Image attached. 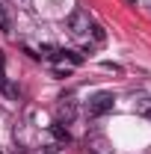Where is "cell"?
Masks as SVG:
<instances>
[{
	"label": "cell",
	"mask_w": 151,
	"mask_h": 154,
	"mask_svg": "<svg viewBox=\"0 0 151 154\" xmlns=\"http://www.w3.org/2000/svg\"><path fill=\"white\" fill-rule=\"evenodd\" d=\"M113 107H116L113 92H98L95 98H89V104H86V116H89V119H101V116L113 113Z\"/></svg>",
	"instance_id": "6da1fadb"
},
{
	"label": "cell",
	"mask_w": 151,
	"mask_h": 154,
	"mask_svg": "<svg viewBox=\"0 0 151 154\" xmlns=\"http://www.w3.org/2000/svg\"><path fill=\"white\" fill-rule=\"evenodd\" d=\"M65 30H68V36H74V38L86 36V33H89V15H86L83 9H74V12L65 18Z\"/></svg>",
	"instance_id": "7a4b0ae2"
},
{
	"label": "cell",
	"mask_w": 151,
	"mask_h": 154,
	"mask_svg": "<svg viewBox=\"0 0 151 154\" xmlns=\"http://www.w3.org/2000/svg\"><path fill=\"white\" fill-rule=\"evenodd\" d=\"M51 59H59V62H65L68 68H77V65H83V54H77V51H68V48L57 51Z\"/></svg>",
	"instance_id": "3957f363"
},
{
	"label": "cell",
	"mask_w": 151,
	"mask_h": 154,
	"mask_svg": "<svg viewBox=\"0 0 151 154\" xmlns=\"http://www.w3.org/2000/svg\"><path fill=\"white\" fill-rule=\"evenodd\" d=\"M74 116H77V104H74V101H71V98L59 104V122H71Z\"/></svg>",
	"instance_id": "277c9868"
},
{
	"label": "cell",
	"mask_w": 151,
	"mask_h": 154,
	"mask_svg": "<svg viewBox=\"0 0 151 154\" xmlns=\"http://www.w3.org/2000/svg\"><path fill=\"white\" fill-rule=\"evenodd\" d=\"M133 113L139 119H151V98H136L133 101Z\"/></svg>",
	"instance_id": "5b68a950"
},
{
	"label": "cell",
	"mask_w": 151,
	"mask_h": 154,
	"mask_svg": "<svg viewBox=\"0 0 151 154\" xmlns=\"http://www.w3.org/2000/svg\"><path fill=\"white\" fill-rule=\"evenodd\" d=\"M51 136H54L57 142H62V145H68V142H71V134L62 128V122H54V125H51Z\"/></svg>",
	"instance_id": "8992f818"
},
{
	"label": "cell",
	"mask_w": 151,
	"mask_h": 154,
	"mask_svg": "<svg viewBox=\"0 0 151 154\" xmlns=\"http://www.w3.org/2000/svg\"><path fill=\"white\" fill-rule=\"evenodd\" d=\"M0 89H3L6 95H15V89H12L9 80H6V57H3V51H0Z\"/></svg>",
	"instance_id": "52a82bcc"
},
{
	"label": "cell",
	"mask_w": 151,
	"mask_h": 154,
	"mask_svg": "<svg viewBox=\"0 0 151 154\" xmlns=\"http://www.w3.org/2000/svg\"><path fill=\"white\" fill-rule=\"evenodd\" d=\"M0 30H3V33H9V30H12V18H9V12H6V6H3V3H0Z\"/></svg>",
	"instance_id": "ba28073f"
},
{
	"label": "cell",
	"mask_w": 151,
	"mask_h": 154,
	"mask_svg": "<svg viewBox=\"0 0 151 154\" xmlns=\"http://www.w3.org/2000/svg\"><path fill=\"white\" fill-rule=\"evenodd\" d=\"M89 30H92V38H95V42H104V38H107V33H104V27H98V24H92Z\"/></svg>",
	"instance_id": "9c48e42d"
},
{
	"label": "cell",
	"mask_w": 151,
	"mask_h": 154,
	"mask_svg": "<svg viewBox=\"0 0 151 154\" xmlns=\"http://www.w3.org/2000/svg\"><path fill=\"white\" fill-rule=\"evenodd\" d=\"M54 74H57V77H68V74H71V68H68V65H65V68H54Z\"/></svg>",
	"instance_id": "30bf717a"
},
{
	"label": "cell",
	"mask_w": 151,
	"mask_h": 154,
	"mask_svg": "<svg viewBox=\"0 0 151 154\" xmlns=\"http://www.w3.org/2000/svg\"><path fill=\"white\" fill-rule=\"evenodd\" d=\"M128 3H136V0H128Z\"/></svg>",
	"instance_id": "8fae6325"
},
{
	"label": "cell",
	"mask_w": 151,
	"mask_h": 154,
	"mask_svg": "<svg viewBox=\"0 0 151 154\" xmlns=\"http://www.w3.org/2000/svg\"><path fill=\"white\" fill-rule=\"evenodd\" d=\"M0 154H3V151H0Z\"/></svg>",
	"instance_id": "7c38bea8"
}]
</instances>
